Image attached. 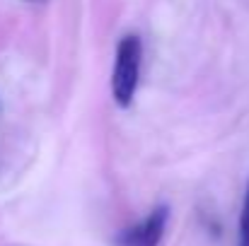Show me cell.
I'll list each match as a JSON object with an SVG mask.
<instances>
[{"label": "cell", "mask_w": 249, "mask_h": 246, "mask_svg": "<svg viewBox=\"0 0 249 246\" xmlns=\"http://www.w3.org/2000/svg\"><path fill=\"white\" fill-rule=\"evenodd\" d=\"M240 246H249V183H247V196H245L242 217H240Z\"/></svg>", "instance_id": "3957f363"}, {"label": "cell", "mask_w": 249, "mask_h": 246, "mask_svg": "<svg viewBox=\"0 0 249 246\" xmlns=\"http://www.w3.org/2000/svg\"><path fill=\"white\" fill-rule=\"evenodd\" d=\"M167 222H169V208L158 205L145 220H141L138 225L124 230L116 239L119 246H160L165 237Z\"/></svg>", "instance_id": "7a4b0ae2"}, {"label": "cell", "mask_w": 249, "mask_h": 246, "mask_svg": "<svg viewBox=\"0 0 249 246\" xmlns=\"http://www.w3.org/2000/svg\"><path fill=\"white\" fill-rule=\"evenodd\" d=\"M141 56H143V46H141L138 36L128 34L119 41L114 75H111V92H114V101L119 106H128L133 101L138 75H141Z\"/></svg>", "instance_id": "6da1fadb"}]
</instances>
